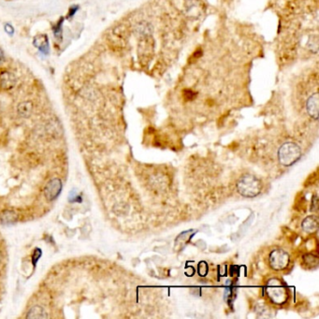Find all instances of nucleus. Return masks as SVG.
I'll return each mask as SVG.
<instances>
[{
	"label": "nucleus",
	"mask_w": 319,
	"mask_h": 319,
	"mask_svg": "<svg viewBox=\"0 0 319 319\" xmlns=\"http://www.w3.org/2000/svg\"><path fill=\"white\" fill-rule=\"evenodd\" d=\"M5 30H6L7 33H9V34H11V35L13 34V31H14V29H13V27H12V25L9 24L5 25Z\"/></svg>",
	"instance_id": "obj_15"
},
{
	"label": "nucleus",
	"mask_w": 319,
	"mask_h": 319,
	"mask_svg": "<svg viewBox=\"0 0 319 319\" xmlns=\"http://www.w3.org/2000/svg\"><path fill=\"white\" fill-rule=\"evenodd\" d=\"M303 261L309 268H316L318 266V258L313 254H305L303 257Z\"/></svg>",
	"instance_id": "obj_11"
},
{
	"label": "nucleus",
	"mask_w": 319,
	"mask_h": 319,
	"mask_svg": "<svg viewBox=\"0 0 319 319\" xmlns=\"http://www.w3.org/2000/svg\"><path fill=\"white\" fill-rule=\"evenodd\" d=\"M16 83V78L15 76L9 72L4 71L0 74V87L4 90L12 89Z\"/></svg>",
	"instance_id": "obj_7"
},
{
	"label": "nucleus",
	"mask_w": 319,
	"mask_h": 319,
	"mask_svg": "<svg viewBox=\"0 0 319 319\" xmlns=\"http://www.w3.org/2000/svg\"><path fill=\"white\" fill-rule=\"evenodd\" d=\"M234 296H235V293H234V291L231 290V289H229V290H227L226 291V294H225V299H226V301L230 298V301H229V303H231L232 302V300H234Z\"/></svg>",
	"instance_id": "obj_13"
},
{
	"label": "nucleus",
	"mask_w": 319,
	"mask_h": 319,
	"mask_svg": "<svg viewBox=\"0 0 319 319\" xmlns=\"http://www.w3.org/2000/svg\"><path fill=\"white\" fill-rule=\"evenodd\" d=\"M78 9H79V7L78 6L71 7V9H70V11L68 12V18L73 17L74 14L77 12Z\"/></svg>",
	"instance_id": "obj_14"
},
{
	"label": "nucleus",
	"mask_w": 319,
	"mask_h": 319,
	"mask_svg": "<svg viewBox=\"0 0 319 319\" xmlns=\"http://www.w3.org/2000/svg\"><path fill=\"white\" fill-rule=\"evenodd\" d=\"M0 260H1V254H0Z\"/></svg>",
	"instance_id": "obj_17"
},
{
	"label": "nucleus",
	"mask_w": 319,
	"mask_h": 319,
	"mask_svg": "<svg viewBox=\"0 0 319 319\" xmlns=\"http://www.w3.org/2000/svg\"><path fill=\"white\" fill-rule=\"evenodd\" d=\"M306 110L309 115L317 120L318 118V93L315 92L313 95H310L306 102Z\"/></svg>",
	"instance_id": "obj_6"
},
{
	"label": "nucleus",
	"mask_w": 319,
	"mask_h": 319,
	"mask_svg": "<svg viewBox=\"0 0 319 319\" xmlns=\"http://www.w3.org/2000/svg\"><path fill=\"white\" fill-rule=\"evenodd\" d=\"M62 190V182L58 178H54L47 183L45 187V198L48 201H54L58 198Z\"/></svg>",
	"instance_id": "obj_5"
},
{
	"label": "nucleus",
	"mask_w": 319,
	"mask_h": 319,
	"mask_svg": "<svg viewBox=\"0 0 319 319\" xmlns=\"http://www.w3.org/2000/svg\"><path fill=\"white\" fill-rule=\"evenodd\" d=\"M32 103L29 101H24L18 106V113L22 117H28L32 112Z\"/></svg>",
	"instance_id": "obj_9"
},
{
	"label": "nucleus",
	"mask_w": 319,
	"mask_h": 319,
	"mask_svg": "<svg viewBox=\"0 0 319 319\" xmlns=\"http://www.w3.org/2000/svg\"><path fill=\"white\" fill-rule=\"evenodd\" d=\"M302 228L305 231L313 232L318 229V218L316 215H310L303 220Z\"/></svg>",
	"instance_id": "obj_8"
},
{
	"label": "nucleus",
	"mask_w": 319,
	"mask_h": 319,
	"mask_svg": "<svg viewBox=\"0 0 319 319\" xmlns=\"http://www.w3.org/2000/svg\"><path fill=\"white\" fill-rule=\"evenodd\" d=\"M262 188L261 182L251 174H246L240 178L237 183V189L241 195L245 198H254L259 195Z\"/></svg>",
	"instance_id": "obj_1"
},
{
	"label": "nucleus",
	"mask_w": 319,
	"mask_h": 319,
	"mask_svg": "<svg viewBox=\"0 0 319 319\" xmlns=\"http://www.w3.org/2000/svg\"><path fill=\"white\" fill-rule=\"evenodd\" d=\"M63 21L64 19H60L59 22L56 24V25L53 26V33L54 36L56 38H58V40H60V38H62V24H63Z\"/></svg>",
	"instance_id": "obj_12"
},
{
	"label": "nucleus",
	"mask_w": 319,
	"mask_h": 319,
	"mask_svg": "<svg viewBox=\"0 0 319 319\" xmlns=\"http://www.w3.org/2000/svg\"><path fill=\"white\" fill-rule=\"evenodd\" d=\"M301 156V148L294 142H285L278 151V158L280 163L286 167L295 164Z\"/></svg>",
	"instance_id": "obj_2"
},
{
	"label": "nucleus",
	"mask_w": 319,
	"mask_h": 319,
	"mask_svg": "<svg viewBox=\"0 0 319 319\" xmlns=\"http://www.w3.org/2000/svg\"><path fill=\"white\" fill-rule=\"evenodd\" d=\"M290 254L284 250L277 249L272 251L270 254V264L273 270L282 271L284 270L290 264Z\"/></svg>",
	"instance_id": "obj_4"
},
{
	"label": "nucleus",
	"mask_w": 319,
	"mask_h": 319,
	"mask_svg": "<svg viewBox=\"0 0 319 319\" xmlns=\"http://www.w3.org/2000/svg\"><path fill=\"white\" fill-rule=\"evenodd\" d=\"M4 61H5V55L2 52V50L0 49V64H2Z\"/></svg>",
	"instance_id": "obj_16"
},
{
	"label": "nucleus",
	"mask_w": 319,
	"mask_h": 319,
	"mask_svg": "<svg viewBox=\"0 0 319 319\" xmlns=\"http://www.w3.org/2000/svg\"><path fill=\"white\" fill-rule=\"evenodd\" d=\"M266 292L267 295L275 304H283L289 298L288 290L278 279H272L268 282Z\"/></svg>",
	"instance_id": "obj_3"
},
{
	"label": "nucleus",
	"mask_w": 319,
	"mask_h": 319,
	"mask_svg": "<svg viewBox=\"0 0 319 319\" xmlns=\"http://www.w3.org/2000/svg\"><path fill=\"white\" fill-rule=\"evenodd\" d=\"M47 316V313L41 306H36V307L32 308L28 312V314L26 315V317H28V318L30 317L31 318H44Z\"/></svg>",
	"instance_id": "obj_10"
}]
</instances>
